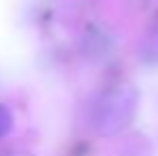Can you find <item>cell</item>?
Segmentation results:
<instances>
[{
	"label": "cell",
	"instance_id": "obj_1",
	"mask_svg": "<svg viewBox=\"0 0 158 156\" xmlns=\"http://www.w3.org/2000/svg\"><path fill=\"white\" fill-rule=\"evenodd\" d=\"M139 107V94L128 81H118L101 92L90 109V124L103 137H113L131 126Z\"/></svg>",
	"mask_w": 158,
	"mask_h": 156
},
{
	"label": "cell",
	"instance_id": "obj_4",
	"mask_svg": "<svg viewBox=\"0 0 158 156\" xmlns=\"http://www.w3.org/2000/svg\"><path fill=\"white\" fill-rule=\"evenodd\" d=\"M2 156H36V154H32V152H24V150H15V152H6V154H2Z\"/></svg>",
	"mask_w": 158,
	"mask_h": 156
},
{
	"label": "cell",
	"instance_id": "obj_3",
	"mask_svg": "<svg viewBox=\"0 0 158 156\" xmlns=\"http://www.w3.org/2000/svg\"><path fill=\"white\" fill-rule=\"evenodd\" d=\"M11 130H13V113L6 105L0 103V139L6 137Z\"/></svg>",
	"mask_w": 158,
	"mask_h": 156
},
{
	"label": "cell",
	"instance_id": "obj_2",
	"mask_svg": "<svg viewBox=\"0 0 158 156\" xmlns=\"http://www.w3.org/2000/svg\"><path fill=\"white\" fill-rule=\"evenodd\" d=\"M139 58L145 64H158V13L143 32V39L139 43Z\"/></svg>",
	"mask_w": 158,
	"mask_h": 156
}]
</instances>
